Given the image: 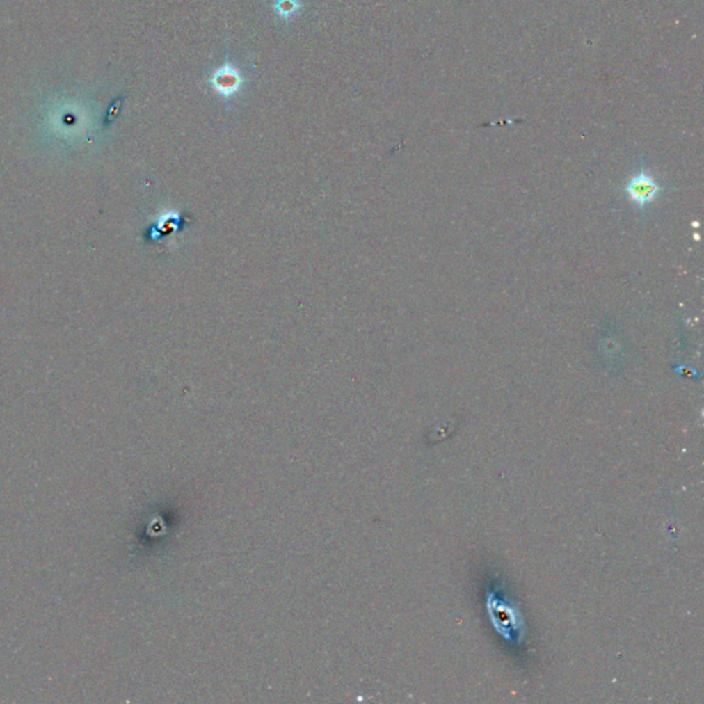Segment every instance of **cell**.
<instances>
[{"label":"cell","mask_w":704,"mask_h":704,"mask_svg":"<svg viewBox=\"0 0 704 704\" xmlns=\"http://www.w3.org/2000/svg\"><path fill=\"white\" fill-rule=\"evenodd\" d=\"M626 191L629 198L634 204H637L639 207H646L657 198L660 193V186L649 174L639 173L629 180Z\"/></svg>","instance_id":"cell-1"},{"label":"cell","mask_w":704,"mask_h":704,"mask_svg":"<svg viewBox=\"0 0 704 704\" xmlns=\"http://www.w3.org/2000/svg\"><path fill=\"white\" fill-rule=\"evenodd\" d=\"M209 81H211L214 90L225 98H230V97L235 95L243 84V79H242L239 70L235 67L234 65H232L229 62H226L225 65L218 67Z\"/></svg>","instance_id":"cell-2"},{"label":"cell","mask_w":704,"mask_h":704,"mask_svg":"<svg viewBox=\"0 0 704 704\" xmlns=\"http://www.w3.org/2000/svg\"><path fill=\"white\" fill-rule=\"evenodd\" d=\"M301 7L303 4L298 0H277L274 4L275 13L284 19H289L291 17H294L297 10H300Z\"/></svg>","instance_id":"cell-3"}]
</instances>
